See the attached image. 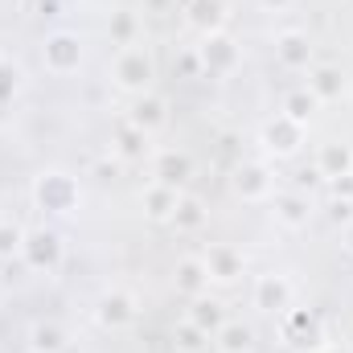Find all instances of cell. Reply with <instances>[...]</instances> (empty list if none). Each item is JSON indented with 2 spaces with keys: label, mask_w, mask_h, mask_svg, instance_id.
Instances as JSON below:
<instances>
[{
  "label": "cell",
  "mask_w": 353,
  "mask_h": 353,
  "mask_svg": "<svg viewBox=\"0 0 353 353\" xmlns=\"http://www.w3.org/2000/svg\"><path fill=\"white\" fill-rule=\"evenodd\" d=\"M29 350L33 353H62L66 350V333L58 329V325H33L29 329Z\"/></svg>",
  "instance_id": "obj_20"
},
{
  "label": "cell",
  "mask_w": 353,
  "mask_h": 353,
  "mask_svg": "<svg viewBox=\"0 0 353 353\" xmlns=\"http://www.w3.org/2000/svg\"><path fill=\"white\" fill-rule=\"evenodd\" d=\"M197 62H201L210 74H230V70L239 66V46H234V37H226L222 29H218V33H205L201 46H197Z\"/></svg>",
  "instance_id": "obj_5"
},
{
  "label": "cell",
  "mask_w": 353,
  "mask_h": 353,
  "mask_svg": "<svg viewBox=\"0 0 353 353\" xmlns=\"http://www.w3.org/2000/svg\"><path fill=\"white\" fill-rule=\"evenodd\" d=\"M157 79V62L144 46H123L119 58H115V87L128 90V94H148Z\"/></svg>",
  "instance_id": "obj_1"
},
{
  "label": "cell",
  "mask_w": 353,
  "mask_h": 353,
  "mask_svg": "<svg viewBox=\"0 0 353 353\" xmlns=\"http://www.w3.org/2000/svg\"><path fill=\"white\" fill-rule=\"evenodd\" d=\"M41 62L50 74H74L83 66V41L74 33H50L41 46Z\"/></svg>",
  "instance_id": "obj_3"
},
{
  "label": "cell",
  "mask_w": 353,
  "mask_h": 353,
  "mask_svg": "<svg viewBox=\"0 0 353 353\" xmlns=\"http://www.w3.org/2000/svg\"><path fill=\"white\" fill-rule=\"evenodd\" d=\"M271 189H275V181L267 173V165H243L234 176V193L247 201H263V197H271Z\"/></svg>",
  "instance_id": "obj_13"
},
{
  "label": "cell",
  "mask_w": 353,
  "mask_h": 353,
  "mask_svg": "<svg viewBox=\"0 0 353 353\" xmlns=\"http://www.w3.org/2000/svg\"><path fill=\"white\" fill-rule=\"evenodd\" d=\"M341 243H345V251H350V255H353V222H350V226H345V239H341Z\"/></svg>",
  "instance_id": "obj_30"
},
{
  "label": "cell",
  "mask_w": 353,
  "mask_h": 353,
  "mask_svg": "<svg viewBox=\"0 0 353 353\" xmlns=\"http://www.w3.org/2000/svg\"><path fill=\"white\" fill-rule=\"evenodd\" d=\"M132 321H136V300H132L128 292H107V296L99 300V325L123 329V325H132Z\"/></svg>",
  "instance_id": "obj_11"
},
{
  "label": "cell",
  "mask_w": 353,
  "mask_h": 353,
  "mask_svg": "<svg viewBox=\"0 0 353 353\" xmlns=\"http://www.w3.org/2000/svg\"><path fill=\"white\" fill-rule=\"evenodd\" d=\"M17 87H21V70H17L12 62H4V58H0V103H4V99H12Z\"/></svg>",
  "instance_id": "obj_28"
},
{
  "label": "cell",
  "mask_w": 353,
  "mask_h": 353,
  "mask_svg": "<svg viewBox=\"0 0 353 353\" xmlns=\"http://www.w3.org/2000/svg\"><path fill=\"white\" fill-rule=\"evenodd\" d=\"M308 218H312V201L304 193H279L275 197V222L283 230H304Z\"/></svg>",
  "instance_id": "obj_8"
},
{
  "label": "cell",
  "mask_w": 353,
  "mask_h": 353,
  "mask_svg": "<svg viewBox=\"0 0 353 353\" xmlns=\"http://www.w3.org/2000/svg\"><path fill=\"white\" fill-rule=\"evenodd\" d=\"M214 345H218V353H251V329L239 321H226L214 333Z\"/></svg>",
  "instance_id": "obj_19"
},
{
  "label": "cell",
  "mask_w": 353,
  "mask_h": 353,
  "mask_svg": "<svg viewBox=\"0 0 353 353\" xmlns=\"http://www.w3.org/2000/svg\"><path fill=\"white\" fill-rule=\"evenodd\" d=\"M128 123H136L140 132H157V128H165L169 123V107H165V99H157V94H136V107H132V115H128Z\"/></svg>",
  "instance_id": "obj_10"
},
{
  "label": "cell",
  "mask_w": 353,
  "mask_h": 353,
  "mask_svg": "<svg viewBox=\"0 0 353 353\" xmlns=\"http://www.w3.org/2000/svg\"><path fill=\"white\" fill-rule=\"evenodd\" d=\"M350 176H353V173H350Z\"/></svg>",
  "instance_id": "obj_33"
},
{
  "label": "cell",
  "mask_w": 353,
  "mask_h": 353,
  "mask_svg": "<svg viewBox=\"0 0 353 353\" xmlns=\"http://www.w3.org/2000/svg\"><path fill=\"white\" fill-rule=\"evenodd\" d=\"M300 144H304V123H296L288 115H275L263 128V148L275 152V157H292Z\"/></svg>",
  "instance_id": "obj_6"
},
{
  "label": "cell",
  "mask_w": 353,
  "mask_h": 353,
  "mask_svg": "<svg viewBox=\"0 0 353 353\" xmlns=\"http://www.w3.org/2000/svg\"><path fill=\"white\" fill-rule=\"evenodd\" d=\"M189 176V157L185 152H161L157 157V181H165V185H181Z\"/></svg>",
  "instance_id": "obj_24"
},
{
  "label": "cell",
  "mask_w": 353,
  "mask_h": 353,
  "mask_svg": "<svg viewBox=\"0 0 353 353\" xmlns=\"http://www.w3.org/2000/svg\"><path fill=\"white\" fill-rule=\"evenodd\" d=\"M29 353H33V350H29Z\"/></svg>",
  "instance_id": "obj_32"
},
{
  "label": "cell",
  "mask_w": 353,
  "mask_h": 353,
  "mask_svg": "<svg viewBox=\"0 0 353 353\" xmlns=\"http://www.w3.org/2000/svg\"><path fill=\"white\" fill-rule=\"evenodd\" d=\"M275 54H279V62L292 66V70H300V66L312 62V46H308L304 33H283V37L275 41Z\"/></svg>",
  "instance_id": "obj_18"
},
{
  "label": "cell",
  "mask_w": 353,
  "mask_h": 353,
  "mask_svg": "<svg viewBox=\"0 0 353 353\" xmlns=\"http://www.w3.org/2000/svg\"><path fill=\"white\" fill-rule=\"evenodd\" d=\"M255 308L259 312H288L292 308V283L283 275H259L255 279Z\"/></svg>",
  "instance_id": "obj_7"
},
{
  "label": "cell",
  "mask_w": 353,
  "mask_h": 353,
  "mask_svg": "<svg viewBox=\"0 0 353 353\" xmlns=\"http://www.w3.org/2000/svg\"><path fill=\"white\" fill-rule=\"evenodd\" d=\"M176 201H181V193H176L173 185H165V181H152V185L144 189V214H148L152 222H173Z\"/></svg>",
  "instance_id": "obj_12"
},
{
  "label": "cell",
  "mask_w": 353,
  "mask_h": 353,
  "mask_svg": "<svg viewBox=\"0 0 353 353\" xmlns=\"http://www.w3.org/2000/svg\"><path fill=\"white\" fill-rule=\"evenodd\" d=\"M185 12H189V25L201 29V37H205V33H218L222 21H226V4H222V0H189Z\"/></svg>",
  "instance_id": "obj_14"
},
{
  "label": "cell",
  "mask_w": 353,
  "mask_h": 353,
  "mask_svg": "<svg viewBox=\"0 0 353 353\" xmlns=\"http://www.w3.org/2000/svg\"><path fill=\"white\" fill-rule=\"evenodd\" d=\"M25 247V230L12 222H0V259H17Z\"/></svg>",
  "instance_id": "obj_26"
},
{
  "label": "cell",
  "mask_w": 353,
  "mask_h": 353,
  "mask_svg": "<svg viewBox=\"0 0 353 353\" xmlns=\"http://www.w3.org/2000/svg\"><path fill=\"white\" fill-rule=\"evenodd\" d=\"M173 222H176V230H197V226L205 222V210H201V201H197V197H181V201H176Z\"/></svg>",
  "instance_id": "obj_25"
},
{
  "label": "cell",
  "mask_w": 353,
  "mask_h": 353,
  "mask_svg": "<svg viewBox=\"0 0 353 353\" xmlns=\"http://www.w3.org/2000/svg\"><path fill=\"white\" fill-rule=\"evenodd\" d=\"M176 345H181L185 353H197L201 345H205V333H201L197 325H189V321H185V325L176 329Z\"/></svg>",
  "instance_id": "obj_27"
},
{
  "label": "cell",
  "mask_w": 353,
  "mask_h": 353,
  "mask_svg": "<svg viewBox=\"0 0 353 353\" xmlns=\"http://www.w3.org/2000/svg\"><path fill=\"white\" fill-rule=\"evenodd\" d=\"M288 4H292V0H263V8H271V12H283Z\"/></svg>",
  "instance_id": "obj_29"
},
{
  "label": "cell",
  "mask_w": 353,
  "mask_h": 353,
  "mask_svg": "<svg viewBox=\"0 0 353 353\" xmlns=\"http://www.w3.org/2000/svg\"><path fill=\"white\" fill-rule=\"evenodd\" d=\"M189 325H197L205 337H214V333L226 325V308H222L218 300H210V296H197L193 308H189Z\"/></svg>",
  "instance_id": "obj_16"
},
{
  "label": "cell",
  "mask_w": 353,
  "mask_h": 353,
  "mask_svg": "<svg viewBox=\"0 0 353 353\" xmlns=\"http://www.w3.org/2000/svg\"><path fill=\"white\" fill-rule=\"evenodd\" d=\"M21 259L33 267V271H58L62 267V239L54 230H33L25 234V247H21Z\"/></svg>",
  "instance_id": "obj_4"
},
{
  "label": "cell",
  "mask_w": 353,
  "mask_h": 353,
  "mask_svg": "<svg viewBox=\"0 0 353 353\" xmlns=\"http://www.w3.org/2000/svg\"><path fill=\"white\" fill-rule=\"evenodd\" d=\"M205 271H210V279H218V283H234V279L243 275V255H239L234 247L218 243V247L205 251Z\"/></svg>",
  "instance_id": "obj_9"
},
{
  "label": "cell",
  "mask_w": 353,
  "mask_h": 353,
  "mask_svg": "<svg viewBox=\"0 0 353 353\" xmlns=\"http://www.w3.org/2000/svg\"><path fill=\"white\" fill-rule=\"evenodd\" d=\"M316 173L337 181V176H350L353 173V148L350 144H325L321 157H316Z\"/></svg>",
  "instance_id": "obj_15"
},
{
  "label": "cell",
  "mask_w": 353,
  "mask_h": 353,
  "mask_svg": "<svg viewBox=\"0 0 353 353\" xmlns=\"http://www.w3.org/2000/svg\"><path fill=\"white\" fill-rule=\"evenodd\" d=\"M316 107H321V99L304 87V90H292V94L283 99V111H279V115H288V119H296V123H308Z\"/></svg>",
  "instance_id": "obj_23"
},
{
  "label": "cell",
  "mask_w": 353,
  "mask_h": 353,
  "mask_svg": "<svg viewBox=\"0 0 353 353\" xmlns=\"http://www.w3.org/2000/svg\"><path fill=\"white\" fill-rule=\"evenodd\" d=\"M308 90H312L321 103H329V99H341V90H345V79H341V70H333V66H321V70L308 79Z\"/></svg>",
  "instance_id": "obj_21"
},
{
  "label": "cell",
  "mask_w": 353,
  "mask_h": 353,
  "mask_svg": "<svg viewBox=\"0 0 353 353\" xmlns=\"http://www.w3.org/2000/svg\"><path fill=\"white\" fill-rule=\"evenodd\" d=\"M33 201L50 214H70L79 205V181L66 173H46L33 185Z\"/></svg>",
  "instance_id": "obj_2"
},
{
  "label": "cell",
  "mask_w": 353,
  "mask_h": 353,
  "mask_svg": "<svg viewBox=\"0 0 353 353\" xmlns=\"http://www.w3.org/2000/svg\"><path fill=\"white\" fill-rule=\"evenodd\" d=\"M176 288L185 292V296H205V288H210V271H205V259H181L176 263Z\"/></svg>",
  "instance_id": "obj_17"
},
{
  "label": "cell",
  "mask_w": 353,
  "mask_h": 353,
  "mask_svg": "<svg viewBox=\"0 0 353 353\" xmlns=\"http://www.w3.org/2000/svg\"><path fill=\"white\" fill-rule=\"evenodd\" d=\"M321 353H353V350H345V345H325Z\"/></svg>",
  "instance_id": "obj_31"
},
{
  "label": "cell",
  "mask_w": 353,
  "mask_h": 353,
  "mask_svg": "<svg viewBox=\"0 0 353 353\" xmlns=\"http://www.w3.org/2000/svg\"><path fill=\"white\" fill-rule=\"evenodd\" d=\"M115 152H119L123 161L144 157V152H148V132H140L136 123H123V128H119V136H115Z\"/></svg>",
  "instance_id": "obj_22"
}]
</instances>
